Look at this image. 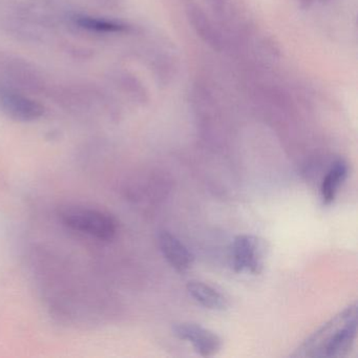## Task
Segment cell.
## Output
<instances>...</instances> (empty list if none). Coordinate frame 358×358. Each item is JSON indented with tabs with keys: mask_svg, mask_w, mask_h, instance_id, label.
<instances>
[{
	"mask_svg": "<svg viewBox=\"0 0 358 358\" xmlns=\"http://www.w3.org/2000/svg\"><path fill=\"white\" fill-rule=\"evenodd\" d=\"M357 337V307L348 306L320 327L295 351V357H345Z\"/></svg>",
	"mask_w": 358,
	"mask_h": 358,
	"instance_id": "cell-1",
	"label": "cell"
},
{
	"mask_svg": "<svg viewBox=\"0 0 358 358\" xmlns=\"http://www.w3.org/2000/svg\"><path fill=\"white\" fill-rule=\"evenodd\" d=\"M60 220L66 227L101 241H110L118 232V222L110 213L85 206L62 209Z\"/></svg>",
	"mask_w": 358,
	"mask_h": 358,
	"instance_id": "cell-2",
	"label": "cell"
},
{
	"mask_svg": "<svg viewBox=\"0 0 358 358\" xmlns=\"http://www.w3.org/2000/svg\"><path fill=\"white\" fill-rule=\"evenodd\" d=\"M230 259L234 271L257 275L265 268L267 245L259 236L241 234L232 242Z\"/></svg>",
	"mask_w": 358,
	"mask_h": 358,
	"instance_id": "cell-3",
	"label": "cell"
},
{
	"mask_svg": "<svg viewBox=\"0 0 358 358\" xmlns=\"http://www.w3.org/2000/svg\"><path fill=\"white\" fill-rule=\"evenodd\" d=\"M0 110L10 118L22 122L38 120L45 113V108L39 102L7 87L0 89Z\"/></svg>",
	"mask_w": 358,
	"mask_h": 358,
	"instance_id": "cell-4",
	"label": "cell"
},
{
	"mask_svg": "<svg viewBox=\"0 0 358 358\" xmlns=\"http://www.w3.org/2000/svg\"><path fill=\"white\" fill-rule=\"evenodd\" d=\"M173 332L181 341L192 343L196 353L204 357L215 355L221 350L222 339L219 335L194 322L175 324Z\"/></svg>",
	"mask_w": 358,
	"mask_h": 358,
	"instance_id": "cell-5",
	"label": "cell"
},
{
	"mask_svg": "<svg viewBox=\"0 0 358 358\" xmlns=\"http://www.w3.org/2000/svg\"><path fill=\"white\" fill-rule=\"evenodd\" d=\"M158 244L163 257L176 271L184 273L192 268L194 255L175 234L161 231L158 234Z\"/></svg>",
	"mask_w": 358,
	"mask_h": 358,
	"instance_id": "cell-6",
	"label": "cell"
},
{
	"mask_svg": "<svg viewBox=\"0 0 358 358\" xmlns=\"http://www.w3.org/2000/svg\"><path fill=\"white\" fill-rule=\"evenodd\" d=\"M188 294L203 307L210 310H225L229 306L227 297L217 290L211 285L206 284L204 282H199V280H192L188 282L187 286Z\"/></svg>",
	"mask_w": 358,
	"mask_h": 358,
	"instance_id": "cell-7",
	"label": "cell"
},
{
	"mask_svg": "<svg viewBox=\"0 0 358 358\" xmlns=\"http://www.w3.org/2000/svg\"><path fill=\"white\" fill-rule=\"evenodd\" d=\"M349 173L348 163L343 159H337L332 163L320 185V198L322 204L330 205L334 202L339 189Z\"/></svg>",
	"mask_w": 358,
	"mask_h": 358,
	"instance_id": "cell-8",
	"label": "cell"
},
{
	"mask_svg": "<svg viewBox=\"0 0 358 358\" xmlns=\"http://www.w3.org/2000/svg\"><path fill=\"white\" fill-rule=\"evenodd\" d=\"M73 24L81 30L94 34H122L131 30V27L116 20L94 17L89 15H75L72 17Z\"/></svg>",
	"mask_w": 358,
	"mask_h": 358,
	"instance_id": "cell-9",
	"label": "cell"
},
{
	"mask_svg": "<svg viewBox=\"0 0 358 358\" xmlns=\"http://www.w3.org/2000/svg\"><path fill=\"white\" fill-rule=\"evenodd\" d=\"M188 17L194 26V30L199 36L208 43L213 49L220 50L222 47L221 37L213 28L211 22L207 20L205 14L198 8H190L188 10Z\"/></svg>",
	"mask_w": 358,
	"mask_h": 358,
	"instance_id": "cell-10",
	"label": "cell"
},
{
	"mask_svg": "<svg viewBox=\"0 0 358 358\" xmlns=\"http://www.w3.org/2000/svg\"><path fill=\"white\" fill-rule=\"evenodd\" d=\"M313 3L314 0H299V7L303 10L310 9L312 5H313Z\"/></svg>",
	"mask_w": 358,
	"mask_h": 358,
	"instance_id": "cell-11",
	"label": "cell"
},
{
	"mask_svg": "<svg viewBox=\"0 0 358 358\" xmlns=\"http://www.w3.org/2000/svg\"><path fill=\"white\" fill-rule=\"evenodd\" d=\"M322 3H324V1H329V0H322Z\"/></svg>",
	"mask_w": 358,
	"mask_h": 358,
	"instance_id": "cell-12",
	"label": "cell"
}]
</instances>
